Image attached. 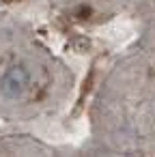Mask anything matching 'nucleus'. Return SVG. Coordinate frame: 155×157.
<instances>
[{
    "label": "nucleus",
    "instance_id": "nucleus-1",
    "mask_svg": "<svg viewBox=\"0 0 155 157\" xmlns=\"http://www.w3.org/2000/svg\"><path fill=\"white\" fill-rule=\"evenodd\" d=\"M28 86V71L24 67H11L2 78H0V90L9 99L22 97V93Z\"/></svg>",
    "mask_w": 155,
    "mask_h": 157
},
{
    "label": "nucleus",
    "instance_id": "nucleus-2",
    "mask_svg": "<svg viewBox=\"0 0 155 157\" xmlns=\"http://www.w3.org/2000/svg\"><path fill=\"white\" fill-rule=\"evenodd\" d=\"M2 2H13V0H2Z\"/></svg>",
    "mask_w": 155,
    "mask_h": 157
}]
</instances>
